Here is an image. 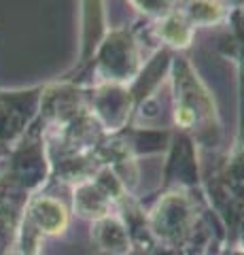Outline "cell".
<instances>
[{"label": "cell", "instance_id": "cell-1", "mask_svg": "<svg viewBox=\"0 0 244 255\" xmlns=\"http://www.w3.org/2000/svg\"><path fill=\"white\" fill-rule=\"evenodd\" d=\"M15 117H17L15 96H11L9 92H0V145L6 142V138H11Z\"/></svg>", "mask_w": 244, "mask_h": 255}]
</instances>
